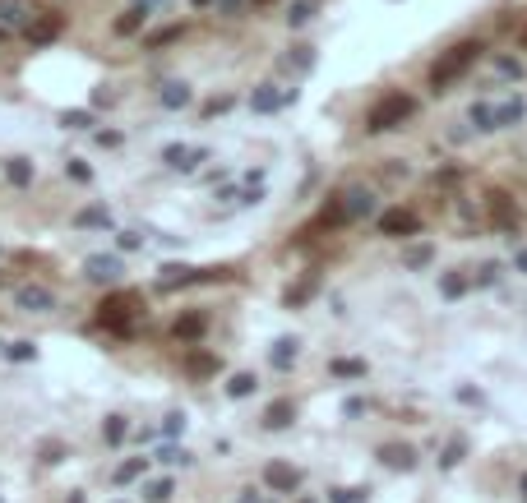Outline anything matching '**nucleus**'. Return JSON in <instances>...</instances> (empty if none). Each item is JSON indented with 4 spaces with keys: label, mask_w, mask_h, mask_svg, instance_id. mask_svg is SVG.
Masks as SVG:
<instances>
[{
    "label": "nucleus",
    "mask_w": 527,
    "mask_h": 503,
    "mask_svg": "<svg viewBox=\"0 0 527 503\" xmlns=\"http://www.w3.org/2000/svg\"><path fill=\"white\" fill-rule=\"evenodd\" d=\"M328 374L333 379H366V360H333Z\"/></svg>",
    "instance_id": "6ab92c4d"
},
{
    "label": "nucleus",
    "mask_w": 527,
    "mask_h": 503,
    "mask_svg": "<svg viewBox=\"0 0 527 503\" xmlns=\"http://www.w3.org/2000/svg\"><path fill=\"white\" fill-rule=\"evenodd\" d=\"M379 231L403 240V236H417L421 231V217L412 213V208H384V213H379Z\"/></svg>",
    "instance_id": "20e7f679"
},
{
    "label": "nucleus",
    "mask_w": 527,
    "mask_h": 503,
    "mask_svg": "<svg viewBox=\"0 0 527 503\" xmlns=\"http://www.w3.org/2000/svg\"><path fill=\"white\" fill-rule=\"evenodd\" d=\"M5 176H10V185H32V162L28 157H10V162H5Z\"/></svg>",
    "instance_id": "f3484780"
},
{
    "label": "nucleus",
    "mask_w": 527,
    "mask_h": 503,
    "mask_svg": "<svg viewBox=\"0 0 527 503\" xmlns=\"http://www.w3.org/2000/svg\"><path fill=\"white\" fill-rule=\"evenodd\" d=\"M430 259H435L430 245H412V249H407V268H421V263H430Z\"/></svg>",
    "instance_id": "7c9ffc66"
},
{
    "label": "nucleus",
    "mask_w": 527,
    "mask_h": 503,
    "mask_svg": "<svg viewBox=\"0 0 527 503\" xmlns=\"http://www.w3.org/2000/svg\"><path fill=\"white\" fill-rule=\"evenodd\" d=\"M292 360H296V342H292V337H282L278 347H273V365H278V369H287Z\"/></svg>",
    "instance_id": "393cba45"
},
{
    "label": "nucleus",
    "mask_w": 527,
    "mask_h": 503,
    "mask_svg": "<svg viewBox=\"0 0 527 503\" xmlns=\"http://www.w3.org/2000/svg\"><path fill=\"white\" fill-rule=\"evenodd\" d=\"M518 489H523V503H527V475H523V480H518Z\"/></svg>",
    "instance_id": "49530a36"
},
{
    "label": "nucleus",
    "mask_w": 527,
    "mask_h": 503,
    "mask_svg": "<svg viewBox=\"0 0 527 503\" xmlns=\"http://www.w3.org/2000/svg\"><path fill=\"white\" fill-rule=\"evenodd\" d=\"M518 273H527V249H518Z\"/></svg>",
    "instance_id": "c03bdc74"
},
{
    "label": "nucleus",
    "mask_w": 527,
    "mask_h": 503,
    "mask_svg": "<svg viewBox=\"0 0 527 503\" xmlns=\"http://www.w3.org/2000/svg\"><path fill=\"white\" fill-rule=\"evenodd\" d=\"M203 157H208L203 148H186V143H171L167 153H162V162H167L171 171H195V167L203 162Z\"/></svg>",
    "instance_id": "1a4fd4ad"
},
{
    "label": "nucleus",
    "mask_w": 527,
    "mask_h": 503,
    "mask_svg": "<svg viewBox=\"0 0 527 503\" xmlns=\"http://www.w3.org/2000/svg\"><path fill=\"white\" fill-rule=\"evenodd\" d=\"M148 471V458H130V462H121L116 466V485H125V480H135V475H143Z\"/></svg>",
    "instance_id": "412c9836"
},
{
    "label": "nucleus",
    "mask_w": 527,
    "mask_h": 503,
    "mask_svg": "<svg viewBox=\"0 0 527 503\" xmlns=\"http://www.w3.org/2000/svg\"><path fill=\"white\" fill-rule=\"evenodd\" d=\"M342 208H347V217H366L375 208V198H370V189H347V194H342Z\"/></svg>",
    "instance_id": "4468645a"
},
{
    "label": "nucleus",
    "mask_w": 527,
    "mask_h": 503,
    "mask_svg": "<svg viewBox=\"0 0 527 503\" xmlns=\"http://www.w3.org/2000/svg\"><path fill=\"white\" fill-rule=\"evenodd\" d=\"M0 42H5V23H0Z\"/></svg>",
    "instance_id": "09e8293b"
},
{
    "label": "nucleus",
    "mask_w": 527,
    "mask_h": 503,
    "mask_svg": "<svg viewBox=\"0 0 527 503\" xmlns=\"http://www.w3.org/2000/svg\"><path fill=\"white\" fill-rule=\"evenodd\" d=\"M176 37H181V23H167V28H157V32H148V37H143V42H148V46H167V42H176Z\"/></svg>",
    "instance_id": "c85d7f7f"
},
{
    "label": "nucleus",
    "mask_w": 527,
    "mask_h": 503,
    "mask_svg": "<svg viewBox=\"0 0 527 503\" xmlns=\"http://www.w3.org/2000/svg\"><path fill=\"white\" fill-rule=\"evenodd\" d=\"M70 503H83V494H70Z\"/></svg>",
    "instance_id": "de8ad7c7"
},
{
    "label": "nucleus",
    "mask_w": 527,
    "mask_h": 503,
    "mask_svg": "<svg viewBox=\"0 0 527 503\" xmlns=\"http://www.w3.org/2000/svg\"><path fill=\"white\" fill-rule=\"evenodd\" d=\"M463 458V443H449V448H444V458H439V466H444V471H449L453 462Z\"/></svg>",
    "instance_id": "ea45409f"
},
{
    "label": "nucleus",
    "mask_w": 527,
    "mask_h": 503,
    "mask_svg": "<svg viewBox=\"0 0 527 503\" xmlns=\"http://www.w3.org/2000/svg\"><path fill=\"white\" fill-rule=\"evenodd\" d=\"M527 116V102L523 97H509V102H499L495 107V130H509V125H518Z\"/></svg>",
    "instance_id": "f8f14e48"
},
{
    "label": "nucleus",
    "mask_w": 527,
    "mask_h": 503,
    "mask_svg": "<svg viewBox=\"0 0 527 503\" xmlns=\"http://www.w3.org/2000/svg\"><path fill=\"white\" fill-rule=\"evenodd\" d=\"M477 56H481V42H458V46H449V51H444V56L430 65V88H435V92H444L453 79L467 70V65L477 61Z\"/></svg>",
    "instance_id": "f03ea898"
},
{
    "label": "nucleus",
    "mask_w": 527,
    "mask_h": 503,
    "mask_svg": "<svg viewBox=\"0 0 527 503\" xmlns=\"http://www.w3.org/2000/svg\"><path fill=\"white\" fill-rule=\"evenodd\" d=\"M74 222H79V227H102V231H107L111 227V213H107V208H83Z\"/></svg>",
    "instance_id": "b1692460"
},
{
    "label": "nucleus",
    "mask_w": 527,
    "mask_h": 503,
    "mask_svg": "<svg viewBox=\"0 0 527 503\" xmlns=\"http://www.w3.org/2000/svg\"><path fill=\"white\" fill-rule=\"evenodd\" d=\"M125 429H130V425H125V415H107V425H102V439H107V443H121V439H125Z\"/></svg>",
    "instance_id": "cd10ccee"
},
{
    "label": "nucleus",
    "mask_w": 527,
    "mask_h": 503,
    "mask_svg": "<svg viewBox=\"0 0 527 503\" xmlns=\"http://www.w3.org/2000/svg\"><path fill=\"white\" fill-rule=\"evenodd\" d=\"M203 328H208V319H203V314H186V319H176L171 337H176V342H195V337H199Z\"/></svg>",
    "instance_id": "2eb2a0df"
},
{
    "label": "nucleus",
    "mask_w": 527,
    "mask_h": 503,
    "mask_svg": "<svg viewBox=\"0 0 527 503\" xmlns=\"http://www.w3.org/2000/svg\"><path fill=\"white\" fill-rule=\"evenodd\" d=\"M186 369L195 374V379H208V374H217V369H222V360H217V356H208V351H190V356H186Z\"/></svg>",
    "instance_id": "ddd939ff"
},
{
    "label": "nucleus",
    "mask_w": 527,
    "mask_h": 503,
    "mask_svg": "<svg viewBox=\"0 0 527 503\" xmlns=\"http://www.w3.org/2000/svg\"><path fill=\"white\" fill-rule=\"evenodd\" d=\"M186 102H190V88H186V83H167V88H162V107L176 111V107H186Z\"/></svg>",
    "instance_id": "5701e85b"
},
{
    "label": "nucleus",
    "mask_w": 527,
    "mask_h": 503,
    "mask_svg": "<svg viewBox=\"0 0 527 503\" xmlns=\"http://www.w3.org/2000/svg\"><path fill=\"white\" fill-rule=\"evenodd\" d=\"M250 393H255V374H232L227 397H250Z\"/></svg>",
    "instance_id": "bb28decb"
},
{
    "label": "nucleus",
    "mask_w": 527,
    "mask_h": 503,
    "mask_svg": "<svg viewBox=\"0 0 527 503\" xmlns=\"http://www.w3.org/2000/svg\"><path fill=\"white\" fill-rule=\"evenodd\" d=\"M264 485L273 489V494H296L301 471H296V466H287V462H268V466H264Z\"/></svg>",
    "instance_id": "39448f33"
},
{
    "label": "nucleus",
    "mask_w": 527,
    "mask_h": 503,
    "mask_svg": "<svg viewBox=\"0 0 527 503\" xmlns=\"http://www.w3.org/2000/svg\"><path fill=\"white\" fill-rule=\"evenodd\" d=\"M61 458H65V443H56V439H47V443H42V462H47V466H56Z\"/></svg>",
    "instance_id": "2f4dec72"
},
{
    "label": "nucleus",
    "mask_w": 527,
    "mask_h": 503,
    "mask_svg": "<svg viewBox=\"0 0 527 503\" xmlns=\"http://www.w3.org/2000/svg\"><path fill=\"white\" fill-rule=\"evenodd\" d=\"M292 420H296V402H292V397L268 402V411H264V425H268V429H287Z\"/></svg>",
    "instance_id": "9d476101"
},
{
    "label": "nucleus",
    "mask_w": 527,
    "mask_h": 503,
    "mask_svg": "<svg viewBox=\"0 0 527 503\" xmlns=\"http://www.w3.org/2000/svg\"><path fill=\"white\" fill-rule=\"evenodd\" d=\"M472 125H477V130H495V107L477 102V107H472Z\"/></svg>",
    "instance_id": "c756f323"
},
{
    "label": "nucleus",
    "mask_w": 527,
    "mask_h": 503,
    "mask_svg": "<svg viewBox=\"0 0 527 503\" xmlns=\"http://www.w3.org/2000/svg\"><path fill=\"white\" fill-rule=\"evenodd\" d=\"M490 217H499V222H504V227H513V203H509V194H490Z\"/></svg>",
    "instance_id": "4be33fe9"
},
{
    "label": "nucleus",
    "mask_w": 527,
    "mask_h": 503,
    "mask_svg": "<svg viewBox=\"0 0 527 503\" xmlns=\"http://www.w3.org/2000/svg\"><path fill=\"white\" fill-rule=\"evenodd\" d=\"M315 10H319L315 0H296L292 10H287V23H292V28H301V23H310V19H315Z\"/></svg>",
    "instance_id": "aec40b11"
},
{
    "label": "nucleus",
    "mask_w": 527,
    "mask_h": 503,
    "mask_svg": "<svg viewBox=\"0 0 527 503\" xmlns=\"http://www.w3.org/2000/svg\"><path fill=\"white\" fill-rule=\"evenodd\" d=\"M157 462H181V466H186L190 453H186V448H162V453H157Z\"/></svg>",
    "instance_id": "4c0bfd02"
},
{
    "label": "nucleus",
    "mask_w": 527,
    "mask_h": 503,
    "mask_svg": "<svg viewBox=\"0 0 527 503\" xmlns=\"http://www.w3.org/2000/svg\"><path fill=\"white\" fill-rule=\"evenodd\" d=\"M241 503H259V499H255V489H246V499H241Z\"/></svg>",
    "instance_id": "a18cd8bd"
},
{
    "label": "nucleus",
    "mask_w": 527,
    "mask_h": 503,
    "mask_svg": "<svg viewBox=\"0 0 527 503\" xmlns=\"http://www.w3.org/2000/svg\"><path fill=\"white\" fill-rule=\"evenodd\" d=\"M32 356H37L32 342H10V360H32Z\"/></svg>",
    "instance_id": "72a5a7b5"
},
{
    "label": "nucleus",
    "mask_w": 527,
    "mask_h": 503,
    "mask_svg": "<svg viewBox=\"0 0 527 503\" xmlns=\"http://www.w3.org/2000/svg\"><path fill=\"white\" fill-rule=\"evenodd\" d=\"M143 19H148V10H139V5H135V10H125V14L116 19V32H121V37H130V32L143 28Z\"/></svg>",
    "instance_id": "a211bd4d"
},
{
    "label": "nucleus",
    "mask_w": 527,
    "mask_h": 503,
    "mask_svg": "<svg viewBox=\"0 0 527 503\" xmlns=\"http://www.w3.org/2000/svg\"><path fill=\"white\" fill-rule=\"evenodd\" d=\"M135 305H139V296H135V291H116V296H107V300L97 305V319L107 323V328H116V333H130Z\"/></svg>",
    "instance_id": "7ed1b4c3"
},
{
    "label": "nucleus",
    "mask_w": 527,
    "mask_h": 503,
    "mask_svg": "<svg viewBox=\"0 0 527 503\" xmlns=\"http://www.w3.org/2000/svg\"><path fill=\"white\" fill-rule=\"evenodd\" d=\"M14 300H19V309H28V314H47V309L56 305V296H51L47 287H19Z\"/></svg>",
    "instance_id": "6e6552de"
},
{
    "label": "nucleus",
    "mask_w": 527,
    "mask_h": 503,
    "mask_svg": "<svg viewBox=\"0 0 527 503\" xmlns=\"http://www.w3.org/2000/svg\"><path fill=\"white\" fill-rule=\"evenodd\" d=\"M227 107H232V97H213V102L203 107V116H217V111H227Z\"/></svg>",
    "instance_id": "79ce46f5"
},
{
    "label": "nucleus",
    "mask_w": 527,
    "mask_h": 503,
    "mask_svg": "<svg viewBox=\"0 0 527 503\" xmlns=\"http://www.w3.org/2000/svg\"><path fill=\"white\" fill-rule=\"evenodd\" d=\"M65 176H74L79 185H88V181H93V171L83 167V162H79V157H74V162H65Z\"/></svg>",
    "instance_id": "473e14b6"
},
{
    "label": "nucleus",
    "mask_w": 527,
    "mask_h": 503,
    "mask_svg": "<svg viewBox=\"0 0 527 503\" xmlns=\"http://www.w3.org/2000/svg\"><path fill=\"white\" fill-rule=\"evenodd\" d=\"M412 116H417V97H412V92H384L370 107V116H366V130H370V134H384V130H398V125L412 121Z\"/></svg>",
    "instance_id": "f257e3e1"
},
{
    "label": "nucleus",
    "mask_w": 527,
    "mask_h": 503,
    "mask_svg": "<svg viewBox=\"0 0 527 503\" xmlns=\"http://www.w3.org/2000/svg\"><path fill=\"white\" fill-rule=\"evenodd\" d=\"M0 19H5V23H19V19H23V10H19L14 0H0Z\"/></svg>",
    "instance_id": "e433bc0d"
},
{
    "label": "nucleus",
    "mask_w": 527,
    "mask_h": 503,
    "mask_svg": "<svg viewBox=\"0 0 527 503\" xmlns=\"http://www.w3.org/2000/svg\"><path fill=\"white\" fill-rule=\"evenodd\" d=\"M135 5H139V10H162L167 0H135Z\"/></svg>",
    "instance_id": "37998d69"
},
{
    "label": "nucleus",
    "mask_w": 527,
    "mask_h": 503,
    "mask_svg": "<svg viewBox=\"0 0 527 503\" xmlns=\"http://www.w3.org/2000/svg\"><path fill=\"white\" fill-rule=\"evenodd\" d=\"M65 125H70V130H88L93 116H88V111H65Z\"/></svg>",
    "instance_id": "f704fd0d"
},
{
    "label": "nucleus",
    "mask_w": 527,
    "mask_h": 503,
    "mask_svg": "<svg viewBox=\"0 0 527 503\" xmlns=\"http://www.w3.org/2000/svg\"><path fill=\"white\" fill-rule=\"evenodd\" d=\"M83 273L93 277V282H121V259H116V254H88V259H83Z\"/></svg>",
    "instance_id": "423d86ee"
},
{
    "label": "nucleus",
    "mask_w": 527,
    "mask_h": 503,
    "mask_svg": "<svg viewBox=\"0 0 527 503\" xmlns=\"http://www.w3.org/2000/svg\"><path fill=\"white\" fill-rule=\"evenodd\" d=\"M287 97H292V92H278L273 83H268V88H259L255 97H250V107H255V111H278L282 102H287Z\"/></svg>",
    "instance_id": "dca6fc26"
},
{
    "label": "nucleus",
    "mask_w": 527,
    "mask_h": 503,
    "mask_svg": "<svg viewBox=\"0 0 527 503\" xmlns=\"http://www.w3.org/2000/svg\"><path fill=\"white\" fill-rule=\"evenodd\" d=\"M439 291L453 300V296H463V291H467V282H463V277H444V282H439Z\"/></svg>",
    "instance_id": "c9c22d12"
},
{
    "label": "nucleus",
    "mask_w": 527,
    "mask_h": 503,
    "mask_svg": "<svg viewBox=\"0 0 527 503\" xmlns=\"http://www.w3.org/2000/svg\"><path fill=\"white\" fill-rule=\"evenodd\" d=\"M495 70H499V74H509V79H518V74H523V65H518V61H509V56H499V61H495Z\"/></svg>",
    "instance_id": "58836bf2"
},
{
    "label": "nucleus",
    "mask_w": 527,
    "mask_h": 503,
    "mask_svg": "<svg viewBox=\"0 0 527 503\" xmlns=\"http://www.w3.org/2000/svg\"><path fill=\"white\" fill-rule=\"evenodd\" d=\"M195 5H208V0H195Z\"/></svg>",
    "instance_id": "3c124183"
},
{
    "label": "nucleus",
    "mask_w": 527,
    "mask_h": 503,
    "mask_svg": "<svg viewBox=\"0 0 527 503\" xmlns=\"http://www.w3.org/2000/svg\"><path fill=\"white\" fill-rule=\"evenodd\" d=\"M379 458H384V466H393V471H412V458H417V453H412L407 443H384Z\"/></svg>",
    "instance_id": "9b49d317"
},
{
    "label": "nucleus",
    "mask_w": 527,
    "mask_h": 503,
    "mask_svg": "<svg viewBox=\"0 0 527 503\" xmlns=\"http://www.w3.org/2000/svg\"><path fill=\"white\" fill-rule=\"evenodd\" d=\"M181 429H186V415H167V425H162V434L171 439V434H181Z\"/></svg>",
    "instance_id": "a19ab883"
},
{
    "label": "nucleus",
    "mask_w": 527,
    "mask_h": 503,
    "mask_svg": "<svg viewBox=\"0 0 527 503\" xmlns=\"http://www.w3.org/2000/svg\"><path fill=\"white\" fill-rule=\"evenodd\" d=\"M255 5H273V0H255Z\"/></svg>",
    "instance_id": "8fccbe9b"
},
{
    "label": "nucleus",
    "mask_w": 527,
    "mask_h": 503,
    "mask_svg": "<svg viewBox=\"0 0 527 503\" xmlns=\"http://www.w3.org/2000/svg\"><path fill=\"white\" fill-rule=\"evenodd\" d=\"M143 499L148 503H167L171 499V480H148V485H143Z\"/></svg>",
    "instance_id": "a878e982"
},
{
    "label": "nucleus",
    "mask_w": 527,
    "mask_h": 503,
    "mask_svg": "<svg viewBox=\"0 0 527 503\" xmlns=\"http://www.w3.org/2000/svg\"><path fill=\"white\" fill-rule=\"evenodd\" d=\"M61 28H65V19L47 10V14H37V19L28 23V42H32V46H47V42H56V37H61Z\"/></svg>",
    "instance_id": "0eeeda50"
}]
</instances>
